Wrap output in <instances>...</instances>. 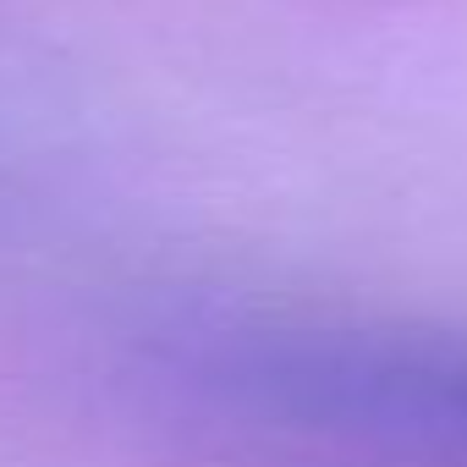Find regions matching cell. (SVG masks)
<instances>
[{"mask_svg":"<svg viewBox=\"0 0 467 467\" xmlns=\"http://www.w3.org/2000/svg\"><path fill=\"white\" fill-rule=\"evenodd\" d=\"M171 385L214 429L297 467H467V336L248 319L192 330Z\"/></svg>","mask_w":467,"mask_h":467,"instance_id":"cell-1","label":"cell"}]
</instances>
